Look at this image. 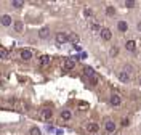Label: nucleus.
I'll use <instances>...</instances> for the list:
<instances>
[{"label": "nucleus", "instance_id": "f257e3e1", "mask_svg": "<svg viewBox=\"0 0 141 135\" xmlns=\"http://www.w3.org/2000/svg\"><path fill=\"white\" fill-rule=\"evenodd\" d=\"M74 68H76V60H74V58H66L64 64H63V69L64 71H71V69H74Z\"/></svg>", "mask_w": 141, "mask_h": 135}, {"label": "nucleus", "instance_id": "f03ea898", "mask_svg": "<svg viewBox=\"0 0 141 135\" xmlns=\"http://www.w3.org/2000/svg\"><path fill=\"white\" fill-rule=\"evenodd\" d=\"M39 116H40V119H42V121H50V119H51V116H53V111H51L50 108H43V109L40 111Z\"/></svg>", "mask_w": 141, "mask_h": 135}, {"label": "nucleus", "instance_id": "7ed1b4c3", "mask_svg": "<svg viewBox=\"0 0 141 135\" xmlns=\"http://www.w3.org/2000/svg\"><path fill=\"white\" fill-rule=\"evenodd\" d=\"M68 42V32H58L56 34V44L58 45H63Z\"/></svg>", "mask_w": 141, "mask_h": 135}, {"label": "nucleus", "instance_id": "20e7f679", "mask_svg": "<svg viewBox=\"0 0 141 135\" xmlns=\"http://www.w3.org/2000/svg\"><path fill=\"white\" fill-rule=\"evenodd\" d=\"M99 35H101V39L103 40H111V37H112V32H111V29H108V27H104V29H101L99 31Z\"/></svg>", "mask_w": 141, "mask_h": 135}, {"label": "nucleus", "instance_id": "39448f33", "mask_svg": "<svg viewBox=\"0 0 141 135\" xmlns=\"http://www.w3.org/2000/svg\"><path fill=\"white\" fill-rule=\"evenodd\" d=\"M19 55H21V60H24V61H29L32 58V52L29 50V48H23Z\"/></svg>", "mask_w": 141, "mask_h": 135}, {"label": "nucleus", "instance_id": "423d86ee", "mask_svg": "<svg viewBox=\"0 0 141 135\" xmlns=\"http://www.w3.org/2000/svg\"><path fill=\"white\" fill-rule=\"evenodd\" d=\"M120 103H122L120 95H119V93H112V95H111V105H112V106H119Z\"/></svg>", "mask_w": 141, "mask_h": 135}, {"label": "nucleus", "instance_id": "0eeeda50", "mask_svg": "<svg viewBox=\"0 0 141 135\" xmlns=\"http://www.w3.org/2000/svg\"><path fill=\"white\" fill-rule=\"evenodd\" d=\"M15 108L18 109V111H27V108H29V106H27V103L26 101H15Z\"/></svg>", "mask_w": 141, "mask_h": 135}, {"label": "nucleus", "instance_id": "6e6552de", "mask_svg": "<svg viewBox=\"0 0 141 135\" xmlns=\"http://www.w3.org/2000/svg\"><path fill=\"white\" fill-rule=\"evenodd\" d=\"M117 77H119V81L124 82V84H127V82L130 81V76H128V72H125V71H120V72L117 74Z\"/></svg>", "mask_w": 141, "mask_h": 135}, {"label": "nucleus", "instance_id": "1a4fd4ad", "mask_svg": "<svg viewBox=\"0 0 141 135\" xmlns=\"http://www.w3.org/2000/svg\"><path fill=\"white\" fill-rule=\"evenodd\" d=\"M87 130L91 132V133H95V132L99 130V125H98L96 122H88V124H87Z\"/></svg>", "mask_w": 141, "mask_h": 135}, {"label": "nucleus", "instance_id": "9d476101", "mask_svg": "<svg viewBox=\"0 0 141 135\" xmlns=\"http://www.w3.org/2000/svg\"><path fill=\"white\" fill-rule=\"evenodd\" d=\"M50 60H51V58H50L48 55H42V56L39 58V64H40V66H46V64H50Z\"/></svg>", "mask_w": 141, "mask_h": 135}, {"label": "nucleus", "instance_id": "9b49d317", "mask_svg": "<svg viewBox=\"0 0 141 135\" xmlns=\"http://www.w3.org/2000/svg\"><path fill=\"white\" fill-rule=\"evenodd\" d=\"M0 23H2L3 26H10L11 24V16L10 15H3L2 18H0Z\"/></svg>", "mask_w": 141, "mask_h": 135}, {"label": "nucleus", "instance_id": "f8f14e48", "mask_svg": "<svg viewBox=\"0 0 141 135\" xmlns=\"http://www.w3.org/2000/svg\"><path fill=\"white\" fill-rule=\"evenodd\" d=\"M125 48H127L128 52H135V50H136V42H135V40H128V42L125 44Z\"/></svg>", "mask_w": 141, "mask_h": 135}, {"label": "nucleus", "instance_id": "ddd939ff", "mask_svg": "<svg viewBox=\"0 0 141 135\" xmlns=\"http://www.w3.org/2000/svg\"><path fill=\"white\" fill-rule=\"evenodd\" d=\"M88 82H90V85H98V82H99V76L98 74H93L91 77H88Z\"/></svg>", "mask_w": 141, "mask_h": 135}, {"label": "nucleus", "instance_id": "4468645a", "mask_svg": "<svg viewBox=\"0 0 141 135\" xmlns=\"http://www.w3.org/2000/svg\"><path fill=\"white\" fill-rule=\"evenodd\" d=\"M48 34H50V29H48V27H42L40 31H39V37H40V39H46V37H48Z\"/></svg>", "mask_w": 141, "mask_h": 135}, {"label": "nucleus", "instance_id": "2eb2a0df", "mask_svg": "<svg viewBox=\"0 0 141 135\" xmlns=\"http://www.w3.org/2000/svg\"><path fill=\"white\" fill-rule=\"evenodd\" d=\"M13 27H15V31H16V32H23V29H24V24H23V21H15Z\"/></svg>", "mask_w": 141, "mask_h": 135}, {"label": "nucleus", "instance_id": "dca6fc26", "mask_svg": "<svg viewBox=\"0 0 141 135\" xmlns=\"http://www.w3.org/2000/svg\"><path fill=\"white\" fill-rule=\"evenodd\" d=\"M68 40H71V42H72L74 45H76V44H77V42L80 40V37H79L77 34H68Z\"/></svg>", "mask_w": 141, "mask_h": 135}, {"label": "nucleus", "instance_id": "f3484780", "mask_svg": "<svg viewBox=\"0 0 141 135\" xmlns=\"http://www.w3.org/2000/svg\"><path fill=\"white\" fill-rule=\"evenodd\" d=\"M117 27H119V31H120V32H125V31H127V29H128V24H127L125 21H119Z\"/></svg>", "mask_w": 141, "mask_h": 135}, {"label": "nucleus", "instance_id": "a211bd4d", "mask_svg": "<svg viewBox=\"0 0 141 135\" xmlns=\"http://www.w3.org/2000/svg\"><path fill=\"white\" fill-rule=\"evenodd\" d=\"M106 130L108 132H114L116 130V124L112 121H106Z\"/></svg>", "mask_w": 141, "mask_h": 135}, {"label": "nucleus", "instance_id": "6ab92c4d", "mask_svg": "<svg viewBox=\"0 0 141 135\" xmlns=\"http://www.w3.org/2000/svg\"><path fill=\"white\" fill-rule=\"evenodd\" d=\"M61 118H63L64 121H69V119L72 118V114H71V111H68V109H64V111H61Z\"/></svg>", "mask_w": 141, "mask_h": 135}, {"label": "nucleus", "instance_id": "aec40b11", "mask_svg": "<svg viewBox=\"0 0 141 135\" xmlns=\"http://www.w3.org/2000/svg\"><path fill=\"white\" fill-rule=\"evenodd\" d=\"M6 58H8V50L0 47V60H6Z\"/></svg>", "mask_w": 141, "mask_h": 135}, {"label": "nucleus", "instance_id": "412c9836", "mask_svg": "<svg viewBox=\"0 0 141 135\" xmlns=\"http://www.w3.org/2000/svg\"><path fill=\"white\" fill-rule=\"evenodd\" d=\"M83 74H85L87 77H91L93 74H96V72H95V71H93V69H91V68H85V69H83Z\"/></svg>", "mask_w": 141, "mask_h": 135}, {"label": "nucleus", "instance_id": "4be33fe9", "mask_svg": "<svg viewBox=\"0 0 141 135\" xmlns=\"http://www.w3.org/2000/svg\"><path fill=\"white\" fill-rule=\"evenodd\" d=\"M91 31H93V32H99V31H101V27H99V24H98V23H95V21H93V23H91Z\"/></svg>", "mask_w": 141, "mask_h": 135}, {"label": "nucleus", "instance_id": "5701e85b", "mask_svg": "<svg viewBox=\"0 0 141 135\" xmlns=\"http://www.w3.org/2000/svg\"><path fill=\"white\" fill-rule=\"evenodd\" d=\"M31 135H42V130L39 127H32L31 129Z\"/></svg>", "mask_w": 141, "mask_h": 135}, {"label": "nucleus", "instance_id": "b1692460", "mask_svg": "<svg viewBox=\"0 0 141 135\" xmlns=\"http://www.w3.org/2000/svg\"><path fill=\"white\" fill-rule=\"evenodd\" d=\"M24 3L23 2H19V0H13V2H11V7H15V8H21Z\"/></svg>", "mask_w": 141, "mask_h": 135}, {"label": "nucleus", "instance_id": "393cba45", "mask_svg": "<svg viewBox=\"0 0 141 135\" xmlns=\"http://www.w3.org/2000/svg\"><path fill=\"white\" fill-rule=\"evenodd\" d=\"M117 53H119V48H117V47H112V48H111V52H109L111 56H116Z\"/></svg>", "mask_w": 141, "mask_h": 135}, {"label": "nucleus", "instance_id": "a878e982", "mask_svg": "<svg viewBox=\"0 0 141 135\" xmlns=\"http://www.w3.org/2000/svg\"><path fill=\"white\" fill-rule=\"evenodd\" d=\"M125 7H127V8H133V7H135V2H133V0H128V2H125Z\"/></svg>", "mask_w": 141, "mask_h": 135}, {"label": "nucleus", "instance_id": "bb28decb", "mask_svg": "<svg viewBox=\"0 0 141 135\" xmlns=\"http://www.w3.org/2000/svg\"><path fill=\"white\" fill-rule=\"evenodd\" d=\"M106 13H108V15H112V13H114V10H112V7H108V10H106Z\"/></svg>", "mask_w": 141, "mask_h": 135}, {"label": "nucleus", "instance_id": "cd10ccee", "mask_svg": "<svg viewBox=\"0 0 141 135\" xmlns=\"http://www.w3.org/2000/svg\"><path fill=\"white\" fill-rule=\"evenodd\" d=\"M128 124H130V121H128V119H124V121H122V125H124V127H127Z\"/></svg>", "mask_w": 141, "mask_h": 135}, {"label": "nucleus", "instance_id": "c85d7f7f", "mask_svg": "<svg viewBox=\"0 0 141 135\" xmlns=\"http://www.w3.org/2000/svg\"><path fill=\"white\" fill-rule=\"evenodd\" d=\"M83 13H85V16H91V11H90V10H87V8L83 10Z\"/></svg>", "mask_w": 141, "mask_h": 135}, {"label": "nucleus", "instance_id": "c756f323", "mask_svg": "<svg viewBox=\"0 0 141 135\" xmlns=\"http://www.w3.org/2000/svg\"><path fill=\"white\" fill-rule=\"evenodd\" d=\"M138 29H139V31H141V23H138Z\"/></svg>", "mask_w": 141, "mask_h": 135}, {"label": "nucleus", "instance_id": "7c9ffc66", "mask_svg": "<svg viewBox=\"0 0 141 135\" xmlns=\"http://www.w3.org/2000/svg\"><path fill=\"white\" fill-rule=\"evenodd\" d=\"M139 82H141V81H139Z\"/></svg>", "mask_w": 141, "mask_h": 135}]
</instances>
